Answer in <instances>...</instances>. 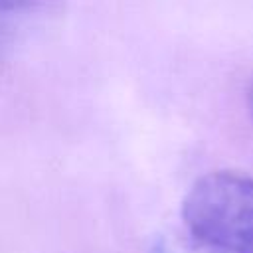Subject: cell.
<instances>
[{
    "instance_id": "3",
    "label": "cell",
    "mask_w": 253,
    "mask_h": 253,
    "mask_svg": "<svg viewBox=\"0 0 253 253\" xmlns=\"http://www.w3.org/2000/svg\"><path fill=\"white\" fill-rule=\"evenodd\" d=\"M247 105H249V113L253 117V81L249 85V91H247Z\"/></svg>"
},
{
    "instance_id": "4",
    "label": "cell",
    "mask_w": 253,
    "mask_h": 253,
    "mask_svg": "<svg viewBox=\"0 0 253 253\" xmlns=\"http://www.w3.org/2000/svg\"><path fill=\"white\" fill-rule=\"evenodd\" d=\"M194 243V247H196V253H221V251H213V249H208V247H202V245H198L196 241H192Z\"/></svg>"
},
{
    "instance_id": "1",
    "label": "cell",
    "mask_w": 253,
    "mask_h": 253,
    "mask_svg": "<svg viewBox=\"0 0 253 253\" xmlns=\"http://www.w3.org/2000/svg\"><path fill=\"white\" fill-rule=\"evenodd\" d=\"M190 239L221 253H253V178L217 170L198 178L182 202Z\"/></svg>"
},
{
    "instance_id": "2",
    "label": "cell",
    "mask_w": 253,
    "mask_h": 253,
    "mask_svg": "<svg viewBox=\"0 0 253 253\" xmlns=\"http://www.w3.org/2000/svg\"><path fill=\"white\" fill-rule=\"evenodd\" d=\"M63 12L65 0H0V59L38 40Z\"/></svg>"
}]
</instances>
